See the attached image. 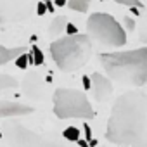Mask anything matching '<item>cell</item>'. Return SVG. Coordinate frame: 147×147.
I'll list each match as a JSON object with an SVG mask.
<instances>
[{
	"mask_svg": "<svg viewBox=\"0 0 147 147\" xmlns=\"http://www.w3.org/2000/svg\"><path fill=\"white\" fill-rule=\"evenodd\" d=\"M106 138L123 147H147V97L126 92L113 106Z\"/></svg>",
	"mask_w": 147,
	"mask_h": 147,
	"instance_id": "6da1fadb",
	"label": "cell"
},
{
	"mask_svg": "<svg viewBox=\"0 0 147 147\" xmlns=\"http://www.w3.org/2000/svg\"><path fill=\"white\" fill-rule=\"evenodd\" d=\"M100 64L104 66L111 80L125 85L142 87L147 82V49L100 54Z\"/></svg>",
	"mask_w": 147,
	"mask_h": 147,
	"instance_id": "7a4b0ae2",
	"label": "cell"
},
{
	"mask_svg": "<svg viewBox=\"0 0 147 147\" xmlns=\"http://www.w3.org/2000/svg\"><path fill=\"white\" fill-rule=\"evenodd\" d=\"M50 54L57 67L64 73L80 69L92 55V40L88 35H71L50 43Z\"/></svg>",
	"mask_w": 147,
	"mask_h": 147,
	"instance_id": "3957f363",
	"label": "cell"
},
{
	"mask_svg": "<svg viewBox=\"0 0 147 147\" xmlns=\"http://www.w3.org/2000/svg\"><path fill=\"white\" fill-rule=\"evenodd\" d=\"M54 113L61 119H90L95 116L87 95L73 88H57L54 92Z\"/></svg>",
	"mask_w": 147,
	"mask_h": 147,
	"instance_id": "277c9868",
	"label": "cell"
},
{
	"mask_svg": "<svg viewBox=\"0 0 147 147\" xmlns=\"http://www.w3.org/2000/svg\"><path fill=\"white\" fill-rule=\"evenodd\" d=\"M87 30L92 38L107 45V47H121L126 43V33L123 26L106 12L90 14L87 19Z\"/></svg>",
	"mask_w": 147,
	"mask_h": 147,
	"instance_id": "5b68a950",
	"label": "cell"
},
{
	"mask_svg": "<svg viewBox=\"0 0 147 147\" xmlns=\"http://www.w3.org/2000/svg\"><path fill=\"white\" fill-rule=\"evenodd\" d=\"M7 140L12 147H66L59 140H52L49 137H43L21 123H9L5 125Z\"/></svg>",
	"mask_w": 147,
	"mask_h": 147,
	"instance_id": "8992f818",
	"label": "cell"
},
{
	"mask_svg": "<svg viewBox=\"0 0 147 147\" xmlns=\"http://www.w3.org/2000/svg\"><path fill=\"white\" fill-rule=\"evenodd\" d=\"M35 5L36 0H0V26L28 19Z\"/></svg>",
	"mask_w": 147,
	"mask_h": 147,
	"instance_id": "52a82bcc",
	"label": "cell"
},
{
	"mask_svg": "<svg viewBox=\"0 0 147 147\" xmlns=\"http://www.w3.org/2000/svg\"><path fill=\"white\" fill-rule=\"evenodd\" d=\"M90 82H92V88L90 90H94L95 100L104 102V100H107L111 97V94H113V83L104 75H100V73H94Z\"/></svg>",
	"mask_w": 147,
	"mask_h": 147,
	"instance_id": "ba28073f",
	"label": "cell"
},
{
	"mask_svg": "<svg viewBox=\"0 0 147 147\" xmlns=\"http://www.w3.org/2000/svg\"><path fill=\"white\" fill-rule=\"evenodd\" d=\"M33 107L19 102H9V100H0V118H12V116H26L31 114Z\"/></svg>",
	"mask_w": 147,
	"mask_h": 147,
	"instance_id": "9c48e42d",
	"label": "cell"
},
{
	"mask_svg": "<svg viewBox=\"0 0 147 147\" xmlns=\"http://www.w3.org/2000/svg\"><path fill=\"white\" fill-rule=\"evenodd\" d=\"M19 54H23V49H7L0 45V66L7 64L9 61H12L14 57H18Z\"/></svg>",
	"mask_w": 147,
	"mask_h": 147,
	"instance_id": "30bf717a",
	"label": "cell"
},
{
	"mask_svg": "<svg viewBox=\"0 0 147 147\" xmlns=\"http://www.w3.org/2000/svg\"><path fill=\"white\" fill-rule=\"evenodd\" d=\"M66 24H67V18H66V16H57V18H54V21H52V24H50V28H49V35H52V36L59 35L61 31H64Z\"/></svg>",
	"mask_w": 147,
	"mask_h": 147,
	"instance_id": "8fae6325",
	"label": "cell"
},
{
	"mask_svg": "<svg viewBox=\"0 0 147 147\" xmlns=\"http://www.w3.org/2000/svg\"><path fill=\"white\" fill-rule=\"evenodd\" d=\"M67 5H69V9H73V11L87 12V11H88V5H90V0H69Z\"/></svg>",
	"mask_w": 147,
	"mask_h": 147,
	"instance_id": "7c38bea8",
	"label": "cell"
},
{
	"mask_svg": "<svg viewBox=\"0 0 147 147\" xmlns=\"http://www.w3.org/2000/svg\"><path fill=\"white\" fill-rule=\"evenodd\" d=\"M18 87V80L9 76V75H0V90H7Z\"/></svg>",
	"mask_w": 147,
	"mask_h": 147,
	"instance_id": "4fadbf2b",
	"label": "cell"
},
{
	"mask_svg": "<svg viewBox=\"0 0 147 147\" xmlns=\"http://www.w3.org/2000/svg\"><path fill=\"white\" fill-rule=\"evenodd\" d=\"M62 137L66 140H69V142H76V140H80V130L76 126H67L62 131Z\"/></svg>",
	"mask_w": 147,
	"mask_h": 147,
	"instance_id": "5bb4252c",
	"label": "cell"
},
{
	"mask_svg": "<svg viewBox=\"0 0 147 147\" xmlns=\"http://www.w3.org/2000/svg\"><path fill=\"white\" fill-rule=\"evenodd\" d=\"M28 64H33V59H31V55L30 54H19L18 57H16V66L19 67V69H26L28 67Z\"/></svg>",
	"mask_w": 147,
	"mask_h": 147,
	"instance_id": "9a60e30c",
	"label": "cell"
},
{
	"mask_svg": "<svg viewBox=\"0 0 147 147\" xmlns=\"http://www.w3.org/2000/svg\"><path fill=\"white\" fill-rule=\"evenodd\" d=\"M31 59H33V64L35 66H42L43 62H45V59H43V52L35 45L33 47V52H31Z\"/></svg>",
	"mask_w": 147,
	"mask_h": 147,
	"instance_id": "2e32d148",
	"label": "cell"
},
{
	"mask_svg": "<svg viewBox=\"0 0 147 147\" xmlns=\"http://www.w3.org/2000/svg\"><path fill=\"white\" fill-rule=\"evenodd\" d=\"M114 2H116V4H121V5H128L130 9H131V7H137V9H142V7H144L140 0H114Z\"/></svg>",
	"mask_w": 147,
	"mask_h": 147,
	"instance_id": "e0dca14e",
	"label": "cell"
},
{
	"mask_svg": "<svg viewBox=\"0 0 147 147\" xmlns=\"http://www.w3.org/2000/svg\"><path fill=\"white\" fill-rule=\"evenodd\" d=\"M66 33H67V36H71V35H78V28L75 26V24H73V23H69L67 21V24H66Z\"/></svg>",
	"mask_w": 147,
	"mask_h": 147,
	"instance_id": "ac0fdd59",
	"label": "cell"
},
{
	"mask_svg": "<svg viewBox=\"0 0 147 147\" xmlns=\"http://www.w3.org/2000/svg\"><path fill=\"white\" fill-rule=\"evenodd\" d=\"M35 9H36V14H38V16H43V14H47V9H45V4H43V2L36 4V5H35Z\"/></svg>",
	"mask_w": 147,
	"mask_h": 147,
	"instance_id": "d6986e66",
	"label": "cell"
},
{
	"mask_svg": "<svg viewBox=\"0 0 147 147\" xmlns=\"http://www.w3.org/2000/svg\"><path fill=\"white\" fill-rule=\"evenodd\" d=\"M82 82H83V87H85V90H90V88H92V82H90V78H88L87 75L82 78Z\"/></svg>",
	"mask_w": 147,
	"mask_h": 147,
	"instance_id": "ffe728a7",
	"label": "cell"
},
{
	"mask_svg": "<svg viewBox=\"0 0 147 147\" xmlns=\"http://www.w3.org/2000/svg\"><path fill=\"white\" fill-rule=\"evenodd\" d=\"M45 4V9L47 11H50V14L54 12V4H52V0H47V2H43Z\"/></svg>",
	"mask_w": 147,
	"mask_h": 147,
	"instance_id": "44dd1931",
	"label": "cell"
},
{
	"mask_svg": "<svg viewBox=\"0 0 147 147\" xmlns=\"http://www.w3.org/2000/svg\"><path fill=\"white\" fill-rule=\"evenodd\" d=\"M125 24L128 26V30H133V28H135V23H133L130 18H125Z\"/></svg>",
	"mask_w": 147,
	"mask_h": 147,
	"instance_id": "7402d4cb",
	"label": "cell"
},
{
	"mask_svg": "<svg viewBox=\"0 0 147 147\" xmlns=\"http://www.w3.org/2000/svg\"><path fill=\"white\" fill-rule=\"evenodd\" d=\"M85 135H87V140H90V138H92V130H90V126H88V125H85Z\"/></svg>",
	"mask_w": 147,
	"mask_h": 147,
	"instance_id": "603a6c76",
	"label": "cell"
},
{
	"mask_svg": "<svg viewBox=\"0 0 147 147\" xmlns=\"http://www.w3.org/2000/svg\"><path fill=\"white\" fill-rule=\"evenodd\" d=\"M54 2H55L57 7H64V5L67 4V0H54Z\"/></svg>",
	"mask_w": 147,
	"mask_h": 147,
	"instance_id": "cb8c5ba5",
	"label": "cell"
},
{
	"mask_svg": "<svg viewBox=\"0 0 147 147\" xmlns=\"http://www.w3.org/2000/svg\"><path fill=\"white\" fill-rule=\"evenodd\" d=\"M76 142H78L80 147H88V142H87V140H76Z\"/></svg>",
	"mask_w": 147,
	"mask_h": 147,
	"instance_id": "d4e9b609",
	"label": "cell"
},
{
	"mask_svg": "<svg viewBox=\"0 0 147 147\" xmlns=\"http://www.w3.org/2000/svg\"><path fill=\"white\" fill-rule=\"evenodd\" d=\"M95 145H97V140L90 138V140H88V147H95Z\"/></svg>",
	"mask_w": 147,
	"mask_h": 147,
	"instance_id": "484cf974",
	"label": "cell"
},
{
	"mask_svg": "<svg viewBox=\"0 0 147 147\" xmlns=\"http://www.w3.org/2000/svg\"><path fill=\"white\" fill-rule=\"evenodd\" d=\"M131 12H133V14H140V9H137V7H131Z\"/></svg>",
	"mask_w": 147,
	"mask_h": 147,
	"instance_id": "4316f807",
	"label": "cell"
},
{
	"mask_svg": "<svg viewBox=\"0 0 147 147\" xmlns=\"http://www.w3.org/2000/svg\"><path fill=\"white\" fill-rule=\"evenodd\" d=\"M0 138H2V131H0Z\"/></svg>",
	"mask_w": 147,
	"mask_h": 147,
	"instance_id": "83f0119b",
	"label": "cell"
},
{
	"mask_svg": "<svg viewBox=\"0 0 147 147\" xmlns=\"http://www.w3.org/2000/svg\"><path fill=\"white\" fill-rule=\"evenodd\" d=\"M43 2H47V0H43Z\"/></svg>",
	"mask_w": 147,
	"mask_h": 147,
	"instance_id": "f1b7e54d",
	"label": "cell"
}]
</instances>
